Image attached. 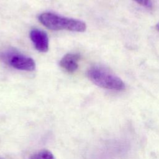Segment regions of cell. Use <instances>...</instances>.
<instances>
[{"mask_svg":"<svg viewBox=\"0 0 159 159\" xmlns=\"http://www.w3.org/2000/svg\"><path fill=\"white\" fill-rule=\"evenodd\" d=\"M39 20L44 26L53 30H66L82 32L86 29L85 23L81 20L63 17L52 12L41 14L39 16Z\"/></svg>","mask_w":159,"mask_h":159,"instance_id":"6da1fadb","label":"cell"},{"mask_svg":"<svg viewBox=\"0 0 159 159\" xmlns=\"http://www.w3.org/2000/svg\"><path fill=\"white\" fill-rule=\"evenodd\" d=\"M87 75L93 83L101 88L116 91L125 88V84L120 78L103 67L92 66L88 70Z\"/></svg>","mask_w":159,"mask_h":159,"instance_id":"7a4b0ae2","label":"cell"},{"mask_svg":"<svg viewBox=\"0 0 159 159\" xmlns=\"http://www.w3.org/2000/svg\"><path fill=\"white\" fill-rule=\"evenodd\" d=\"M0 59L17 70L31 71L35 68V63L32 58L13 50L0 52Z\"/></svg>","mask_w":159,"mask_h":159,"instance_id":"3957f363","label":"cell"},{"mask_svg":"<svg viewBox=\"0 0 159 159\" xmlns=\"http://www.w3.org/2000/svg\"><path fill=\"white\" fill-rule=\"evenodd\" d=\"M30 38L36 48L40 52H46L48 50V38L44 31L33 29L30 32Z\"/></svg>","mask_w":159,"mask_h":159,"instance_id":"277c9868","label":"cell"},{"mask_svg":"<svg viewBox=\"0 0 159 159\" xmlns=\"http://www.w3.org/2000/svg\"><path fill=\"white\" fill-rule=\"evenodd\" d=\"M80 55L77 53H68L60 61V66L69 73L75 71L78 68Z\"/></svg>","mask_w":159,"mask_h":159,"instance_id":"5b68a950","label":"cell"},{"mask_svg":"<svg viewBox=\"0 0 159 159\" xmlns=\"http://www.w3.org/2000/svg\"><path fill=\"white\" fill-rule=\"evenodd\" d=\"M29 159H55L53 154L48 150H41L34 153Z\"/></svg>","mask_w":159,"mask_h":159,"instance_id":"8992f818","label":"cell"},{"mask_svg":"<svg viewBox=\"0 0 159 159\" xmlns=\"http://www.w3.org/2000/svg\"><path fill=\"white\" fill-rule=\"evenodd\" d=\"M138 4L146 7H152V0H134Z\"/></svg>","mask_w":159,"mask_h":159,"instance_id":"52a82bcc","label":"cell"},{"mask_svg":"<svg viewBox=\"0 0 159 159\" xmlns=\"http://www.w3.org/2000/svg\"><path fill=\"white\" fill-rule=\"evenodd\" d=\"M156 29L159 31V23L157 24V25H156Z\"/></svg>","mask_w":159,"mask_h":159,"instance_id":"ba28073f","label":"cell"},{"mask_svg":"<svg viewBox=\"0 0 159 159\" xmlns=\"http://www.w3.org/2000/svg\"><path fill=\"white\" fill-rule=\"evenodd\" d=\"M0 159H2V158H0Z\"/></svg>","mask_w":159,"mask_h":159,"instance_id":"9c48e42d","label":"cell"}]
</instances>
